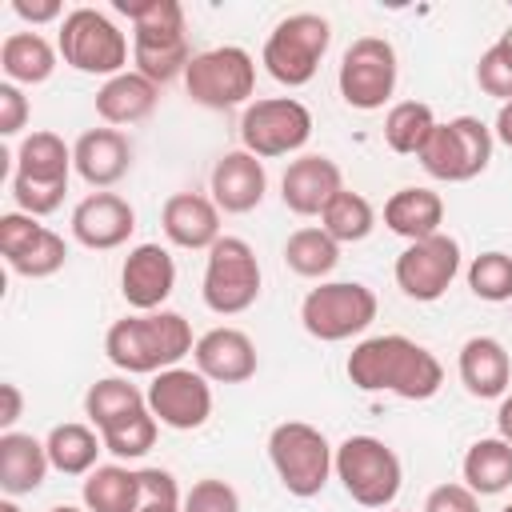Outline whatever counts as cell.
Returning a JSON list of instances; mask_svg holds the SVG:
<instances>
[{
    "instance_id": "9a60e30c",
    "label": "cell",
    "mask_w": 512,
    "mask_h": 512,
    "mask_svg": "<svg viewBox=\"0 0 512 512\" xmlns=\"http://www.w3.org/2000/svg\"><path fill=\"white\" fill-rule=\"evenodd\" d=\"M456 272H460V244H456V236H448V232H436V236H428V240L408 244V248L396 256V268H392L396 288H400L408 300H416V304L440 300V296L452 288Z\"/></svg>"
},
{
    "instance_id": "7dc6e473",
    "label": "cell",
    "mask_w": 512,
    "mask_h": 512,
    "mask_svg": "<svg viewBox=\"0 0 512 512\" xmlns=\"http://www.w3.org/2000/svg\"><path fill=\"white\" fill-rule=\"evenodd\" d=\"M496 436L512 444V392H508V396L500 400V408H496Z\"/></svg>"
},
{
    "instance_id": "4fadbf2b",
    "label": "cell",
    "mask_w": 512,
    "mask_h": 512,
    "mask_svg": "<svg viewBox=\"0 0 512 512\" xmlns=\"http://www.w3.org/2000/svg\"><path fill=\"white\" fill-rule=\"evenodd\" d=\"M396 76H400V60L396 48L384 36H356L336 68V88L344 96L348 108L356 112H376L392 100L396 92Z\"/></svg>"
},
{
    "instance_id": "5b68a950",
    "label": "cell",
    "mask_w": 512,
    "mask_h": 512,
    "mask_svg": "<svg viewBox=\"0 0 512 512\" xmlns=\"http://www.w3.org/2000/svg\"><path fill=\"white\" fill-rule=\"evenodd\" d=\"M268 460L276 480L284 484L288 496L312 500L324 492V484L336 472V448L328 436L304 420H284L268 432Z\"/></svg>"
},
{
    "instance_id": "5bb4252c",
    "label": "cell",
    "mask_w": 512,
    "mask_h": 512,
    "mask_svg": "<svg viewBox=\"0 0 512 512\" xmlns=\"http://www.w3.org/2000/svg\"><path fill=\"white\" fill-rule=\"evenodd\" d=\"M308 140H312V112L296 96L252 100L240 112V148L260 156V160L292 156Z\"/></svg>"
},
{
    "instance_id": "681fc988",
    "label": "cell",
    "mask_w": 512,
    "mask_h": 512,
    "mask_svg": "<svg viewBox=\"0 0 512 512\" xmlns=\"http://www.w3.org/2000/svg\"><path fill=\"white\" fill-rule=\"evenodd\" d=\"M0 512H20V504H16L12 496H4V500H0Z\"/></svg>"
},
{
    "instance_id": "277c9868",
    "label": "cell",
    "mask_w": 512,
    "mask_h": 512,
    "mask_svg": "<svg viewBox=\"0 0 512 512\" xmlns=\"http://www.w3.org/2000/svg\"><path fill=\"white\" fill-rule=\"evenodd\" d=\"M72 148L40 128V132H28L16 148V168H12V200H16V212H28V216H52L60 204H64V192H68V180H72Z\"/></svg>"
},
{
    "instance_id": "74e56055",
    "label": "cell",
    "mask_w": 512,
    "mask_h": 512,
    "mask_svg": "<svg viewBox=\"0 0 512 512\" xmlns=\"http://www.w3.org/2000/svg\"><path fill=\"white\" fill-rule=\"evenodd\" d=\"M468 288L476 300H488V304H504L512 300V256L508 252H480L472 264H468Z\"/></svg>"
},
{
    "instance_id": "6da1fadb",
    "label": "cell",
    "mask_w": 512,
    "mask_h": 512,
    "mask_svg": "<svg viewBox=\"0 0 512 512\" xmlns=\"http://www.w3.org/2000/svg\"><path fill=\"white\" fill-rule=\"evenodd\" d=\"M344 372L352 380V388L360 392H392L400 400H432L444 384V368L440 360L400 336V332H384V336H368L360 340L348 360H344Z\"/></svg>"
},
{
    "instance_id": "ee69618b",
    "label": "cell",
    "mask_w": 512,
    "mask_h": 512,
    "mask_svg": "<svg viewBox=\"0 0 512 512\" xmlns=\"http://www.w3.org/2000/svg\"><path fill=\"white\" fill-rule=\"evenodd\" d=\"M12 12L24 20V24H52V20H64L68 12L60 8V0H12Z\"/></svg>"
},
{
    "instance_id": "52a82bcc",
    "label": "cell",
    "mask_w": 512,
    "mask_h": 512,
    "mask_svg": "<svg viewBox=\"0 0 512 512\" xmlns=\"http://www.w3.org/2000/svg\"><path fill=\"white\" fill-rule=\"evenodd\" d=\"M376 292L360 280H320L304 300H300V324L312 340L340 344L376 320Z\"/></svg>"
},
{
    "instance_id": "f6af8a7d",
    "label": "cell",
    "mask_w": 512,
    "mask_h": 512,
    "mask_svg": "<svg viewBox=\"0 0 512 512\" xmlns=\"http://www.w3.org/2000/svg\"><path fill=\"white\" fill-rule=\"evenodd\" d=\"M0 400H4V404H0V428L12 432V424H16L20 412H24V396H20V388H16L12 380H4V384H0Z\"/></svg>"
},
{
    "instance_id": "7bdbcfd3",
    "label": "cell",
    "mask_w": 512,
    "mask_h": 512,
    "mask_svg": "<svg viewBox=\"0 0 512 512\" xmlns=\"http://www.w3.org/2000/svg\"><path fill=\"white\" fill-rule=\"evenodd\" d=\"M140 488H144V500H184L168 468H140Z\"/></svg>"
},
{
    "instance_id": "60d3db41",
    "label": "cell",
    "mask_w": 512,
    "mask_h": 512,
    "mask_svg": "<svg viewBox=\"0 0 512 512\" xmlns=\"http://www.w3.org/2000/svg\"><path fill=\"white\" fill-rule=\"evenodd\" d=\"M424 512H480V496L468 484H436L424 496Z\"/></svg>"
},
{
    "instance_id": "83f0119b",
    "label": "cell",
    "mask_w": 512,
    "mask_h": 512,
    "mask_svg": "<svg viewBox=\"0 0 512 512\" xmlns=\"http://www.w3.org/2000/svg\"><path fill=\"white\" fill-rule=\"evenodd\" d=\"M440 224H444V200L432 188L408 184V188H396L388 196V204H384V228L396 232V236H404L408 244L444 232Z\"/></svg>"
},
{
    "instance_id": "816d5d0a",
    "label": "cell",
    "mask_w": 512,
    "mask_h": 512,
    "mask_svg": "<svg viewBox=\"0 0 512 512\" xmlns=\"http://www.w3.org/2000/svg\"><path fill=\"white\" fill-rule=\"evenodd\" d=\"M48 512H88V508H76V504H56V508H48Z\"/></svg>"
},
{
    "instance_id": "cb8c5ba5",
    "label": "cell",
    "mask_w": 512,
    "mask_h": 512,
    "mask_svg": "<svg viewBox=\"0 0 512 512\" xmlns=\"http://www.w3.org/2000/svg\"><path fill=\"white\" fill-rule=\"evenodd\" d=\"M160 228L168 244L188 248V252H208L220 240V208L212 196L200 192H172L160 208Z\"/></svg>"
},
{
    "instance_id": "ab89813d",
    "label": "cell",
    "mask_w": 512,
    "mask_h": 512,
    "mask_svg": "<svg viewBox=\"0 0 512 512\" xmlns=\"http://www.w3.org/2000/svg\"><path fill=\"white\" fill-rule=\"evenodd\" d=\"M184 512H240V492L220 476H204L184 492Z\"/></svg>"
},
{
    "instance_id": "4316f807",
    "label": "cell",
    "mask_w": 512,
    "mask_h": 512,
    "mask_svg": "<svg viewBox=\"0 0 512 512\" xmlns=\"http://www.w3.org/2000/svg\"><path fill=\"white\" fill-rule=\"evenodd\" d=\"M156 104H160V84H152L136 68L132 72L124 68L120 76L96 88V116L104 124H140L156 112Z\"/></svg>"
},
{
    "instance_id": "484cf974",
    "label": "cell",
    "mask_w": 512,
    "mask_h": 512,
    "mask_svg": "<svg viewBox=\"0 0 512 512\" xmlns=\"http://www.w3.org/2000/svg\"><path fill=\"white\" fill-rule=\"evenodd\" d=\"M52 460L44 440H36L32 432H0V492L4 496H28L44 484Z\"/></svg>"
},
{
    "instance_id": "e0dca14e",
    "label": "cell",
    "mask_w": 512,
    "mask_h": 512,
    "mask_svg": "<svg viewBox=\"0 0 512 512\" xmlns=\"http://www.w3.org/2000/svg\"><path fill=\"white\" fill-rule=\"evenodd\" d=\"M148 412L172 428V432H196L212 416V380H204L196 368H164L152 376L148 392Z\"/></svg>"
},
{
    "instance_id": "8d00e7d4",
    "label": "cell",
    "mask_w": 512,
    "mask_h": 512,
    "mask_svg": "<svg viewBox=\"0 0 512 512\" xmlns=\"http://www.w3.org/2000/svg\"><path fill=\"white\" fill-rule=\"evenodd\" d=\"M156 432H160V420H156V416L148 412V404H144L140 412H132V416L116 420L112 428H104L100 440H104V452H112L116 460H140V456L152 452Z\"/></svg>"
},
{
    "instance_id": "ac0fdd59",
    "label": "cell",
    "mask_w": 512,
    "mask_h": 512,
    "mask_svg": "<svg viewBox=\"0 0 512 512\" xmlns=\"http://www.w3.org/2000/svg\"><path fill=\"white\" fill-rule=\"evenodd\" d=\"M176 288V260L164 244H136L120 264V296L132 312H160Z\"/></svg>"
},
{
    "instance_id": "ba28073f",
    "label": "cell",
    "mask_w": 512,
    "mask_h": 512,
    "mask_svg": "<svg viewBox=\"0 0 512 512\" xmlns=\"http://www.w3.org/2000/svg\"><path fill=\"white\" fill-rule=\"evenodd\" d=\"M336 480L360 508H388L400 496L404 464L380 436H348L336 444Z\"/></svg>"
},
{
    "instance_id": "7a4b0ae2",
    "label": "cell",
    "mask_w": 512,
    "mask_h": 512,
    "mask_svg": "<svg viewBox=\"0 0 512 512\" xmlns=\"http://www.w3.org/2000/svg\"><path fill=\"white\" fill-rule=\"evenodd\" d=\"M192 324L180 312H132L104 332V356L124 376H156L192 356Z\"/></svg>"
},
{
    "instance_id": "30bf717a",
    "label": "cell",
    "mask_w": 512,
    "mask_h": 512,
    "mask_svg": "<svg viewBox=\"0 0 512 512\" xmlns=\"http://www.w3.org/2000/svg\"><path fill=\"white\" fill-rule=\"evenodd\" d=\"M56 52L64 56L68 68L84 72V76H120L128 64V36L112 24V16H104L100 8H72L60 20V36H56Z\"/></svg>"
},
{
    "instance_id": "f546056e",
    "label": "cell",
    "mask_w": 512,
    "mask_h": 512,
    "mask_svg": "<svg viewBox=\"0 0 512 512\" xmlns=\"http://www.w3.org/2000/svg\"><path fill=\"white\" fill-rule=\"evenodd\" d=\"M460 484H468L476 496H500L512 488V444L500 436L476 440L460 460Z\"/></svg>"
},
{
    "instance_id": "e575fe53",
    "label": "cell",
    "mask_w": 512,
    "mask_h": 512,
    "mask_svg": "<svg viewBox=\"0 0 512 512\" xmlns=\"http://www.w3.org/2000/svg\"><path fill=\"white\" fill-rule=\"evenodd\" d=\"M436 124L440 120H436V112L424 100H400L384 116V144L396 156H420V148L428 144V136H432Z\"/></svg>"
},
{
    "instance_id": "7c38bea8",
    "label": "cell",
    "mask_w": 512,
    "mask_h": 512,
    "mask_svg": "<svg viewBox=\"0 0 512 512\" xmlns=\"http://www.w3.org/2000/svg\"><path fill=\"white\" fill-rule=\"evenodd\" d=\"M200 296H204L208 312H216V316H240L260 300V260L248 240L220 236L208 248Z\"/></svg>"
},
{
    "instance_id": "f35d334b",
    "label": "cell",
    "mask_w": 512,
    "mask_h": 512,
    "mask_svg": "<svg viewBox=\"0 0 512 512\" xmlns=\"http://www.w3.org/2000/svg\"><path fill=\"white\" fill-rule=\"evenodd\" d=\"M476 84H480L484 96H492L500 104L512 100V52L500 40L480 52V60H476Z\"/></svg>"
},
{
    "instance_id": "d4e9b609",
    "label": "cell",
    "mask_w": 512,
    "mask_h": 512,
    "mask_svg": "<svg viewBox=\"0 0 512 512\" xmlns=\"http://www.w3.org/2000/svg\"><path fill=\"white\" fill-rule=\"evenodd\" d=\"M456 372L468 396L476 400H504L512 384V356L496 336H468L456 356Z\"/></svg>"
},
{
    "instance_id": "2e32d148",
    "label": "cell",
    "mask_w": 512,
    "mask_h": 512,
    "mask_svg": "<svg viewBox=\"0 0 512 512\" xmlns=\"http://www.w3.org/2000/svg\"><path fill=\"white\" fill-rule=\"evenodd\" d=\"M0 256L4 264L24 280L56 276L68 260V244L60 232L44 228L28 212H4L0 216Z\"/></svg>"
},
{
    "instance_id": "f907efd6",
    "label": "cell",
    "mask_w": 512,
    "mask_h": 512,
    "mask_svg": "<svg viewBox=\"0 0 512 512\" xmlns=\"http://www.w3.org/2000/svg\"><path fill=\"white\" fill-rule=\"evenodd\" d=\"M500 44H504V48H508V52H512V24H508V28H504V32H500Z\"/></svg>"
},
{
    "instance_id": "bcb514c9",
    "label": "cell",
    "mask_w": 512,
    "mask_h": 512,
    "mask_svg": "<svg viewBox=\"0 0 512 512\" xmlns=\"http://www.w3.org/2000/svg\"><path fill=\"white\" fill-rule=\"evenodd\" d=\"M492 136H496L504 148H512V100H508V104H500L496 124H492Z\"/></svg>"
},
{
    "instance_id": "d590c367",
    "label": "cell",
    "mask_w": 512,
    "mask_h": 512,
    "mask_svg": "<svg viewBox=\"0 0 512 512\" xmlns=\"http://www.w3.org/2000/svg\"><path fill=\"white\" fill-rule=\"evenodd\" d=\"M284 264L304 280H324L340 264V244L324 228H296L284 240Z\"/></svg>"
},
{
    "instance_id": "4dcf8cb0",
    "label": "cell",
    "mask_w": 512,
    "mask_h": 512,
    "mask_svg": "<svg viewBox=\"0 0 512 512\" xmlns=\"http://www.w3.org/2000/svg\"><path fill=\"white\" fill-rule=\"evenodd\" d=\"M44 448H48V460L56 472L64 476H88L104 452V440L92 424H80V420H68V424H56L48 436H44Z\"/></svg>"
},
{
    "instance_id": "8fae6325",
    "label": "cell",
    "mask_w": 512,
    "mask_h": 512,
    "mask_svg": "<svg viewBox=\"0 0 512 512\" xmlns=\"http://www.w3.org/2000/svg\"><path fill=\"white\" fill-rule=\"evenodd\" d=\"M184 88L192 96V104L224 112V108H248V96L256 92V60L248 48L240 44H220L208 52H196L188 72H184Z\"/></svg>"
},
{
    "instance_id": "44dd1931",
    "label": "cell",
    "mask_w": 512,
    "mask_h": 512,
    "mask_svg": "<svg viewBox=\"0 0 512 512\" xmlns=\"http://www.w3.org/2000/svg\"><path fill=\"white\" fill-rule=\"evenodd\" d=\"M192 364L204 380L212 384H244L256 376V344L248 332L240 328H208L204 336H196L192 348Z\"/></svg>"
},
{
    "instance_id": "3957f363",
    "label": "cell",
    "mask_w": 512,
    "mask_h": 512,
    "mask_svg": "<svg viewBox=\"0 0 512 512\" xmlns=\"http://www.w3.org/2000/svg\"><path fill=\"white\" fill-rule=\"evenodd\" d=\"M116 12L132 20V64L152 84H168L188 72L192 48L184 36V8L176 0H116Z\"/></svg>"
},
{
    "instance_id": "f1b7e54d",
    "label": "cell",
    "mask_w": 512,
    "mask_h": 512,
    "mask_svg": "<svg viewBox=\"0 0 512 512\" xmlns=\"http://www.w3.org/2000/svg\"><path fill=\"white\" fill-rule=\"evenodd\" d=\"M80 500L88 512H140V472L124 464H96L80 484Z\"/></svg>"
},
{
    "instance_id": "8992f818",
    "label": "cell",
    "mask_w": 512,
    "mask_h": 512,
    "mask_svg": "<svg viewBox=\"0 0 512 512\" xmlns=\"http://www.w3.org/2000/svg\"><path fill=\"white\" fill-rule=\"evenodd\" d=\"M328 44H332V24L320 12H292V16H284L268 32L264 52H260V64L268 68V76L276 84L304 88L316 76Z\"/></svg>"
},
{
    "instance_id": "1f68e13d",
    "label": "cell",
    "mask_w": 512,
    "mask_h": 512,
    "mask_svg": "<svg viewBox=\"0 0 512 512\" xmlns=\"http://www.w3.org/2000/svg\"><path fill=\"white\" fill-rule=\"evenodd\" d=\"M56 48L40 32H12L0 44V68L8 84H44L56 72Z\"/></svg>"
},
{
    "instance_id": "d6986e66",
    "label": "cell",
    "mask_w": 512,
    "mask_h": 512,
    "mask_svg": "<svg viewBox=\"0 0 512 512\" xmlns=\"http://www.w3.org/2000/svg\"><path fill=\"white\" fill-rule=\"evenodd\" d=\"M72 240L92 252H112L136 232V208L116 192H88L72 208Z\"/></svg>"
},
{
    "instance_id": "9c48e42d",
    "label": "cell",
    "mask_w": 512,
    "mask_h": 512,
    "mask_svg": "<svg viewBox=\"0 0 512 512\" xmlns=\"http://www.w3.org/2000/svg\"><path fill=\"white\" fill-rule=\"evenodd\" d=\"M492 144H496V136L480 116H452V120H440L432 128V136L416 160L432 180L464 184L488 168Z\"/></svg>"
},
{
    "instance_id": "f5cc1de1",
    "label": "cell",
    "mask_w": 512,
    "mask_h": 512,
    "mask_svg": "<svg viewBox=\"0 0 512 512\" xmlns=\"http://www.w3.org/2000/svg\"><path fill=\"white\" fill-rule=\"evenodd\" d=\"M500 512H512V504H504V508H500Z\"/></svg>"
},
{
    "instance_id": "d6a6232c",
    "label": "cell",
    "mask_w": 512,
    "mask_h": 512,
    "mask_svg": "<svg viewBox=\"0 0 512 512\" xmlns=\"http://www.w3.org/2000/svg\"><path fill=\"white\" fill-rule=\"evenodd\" d=\"M144 404H148L144 392H140L128 376H104V380L88 384V392H84V416H88V424H92L96 432H104V428H112L116 420L140 412Z\"/></svg>"
},
{
    "instance_id": "b9f144b4",
    "label": "cell",
    "mask_w": 512,
    "mask_h": 512,
    "mask_svg": "<svg viewBox=\"0 0 512 512\" xmlns=\"http://www.w3.org/2000/svg\"><path fill=\"white\" fill-rule=\"evenodd\" d=\"M32 108H28V96L20 92V84H0V136H16L24 124H28Z\"/></svg>"
},
{
    "instance_id": "7402d4cb",
    "label": "cell",
    "mask_w": 512,
    "mask_h": 512,
    "mask_svg": "<svg viewBox=\"0 0 512 512\" xmlns=\"http://www.w3.org/2000/svg\"><path fill=\"white\" fill-rule=\"evenodd\" d=\"M72 168L88 188L108 192L132 168V140L120 128H88L72 144Z\"/></svg>"
},
{
    "instance_id": "603a6c76",
    "label": "cell",
    "mask_w": 512,
    "mask_h": 512,
    "mask_svg": "<svg viewBox=\"0 0 512 512\" xmlns=\"http://www.w3.org/2000/svg\"><path fill=\"white\" fill-rule=\"evenodd\" d=\"M208 192L216 200L220 212H232V216H244L252 208H260L264 192H268V172H264V160L236 148V152H224L216 164H212V176H208Z\"/></svg>"
},
{
    "instance_id": "ffe728a7",
    "label": "cell",
    "mask_w": 512,
    "mask_h": 512,
    "mask_svg": "<svg viewBox=\"0 0 512 512\" xmlns=\"http://www.w3.org/2000/svg\"><path fill=\"white\" fill-rule=\"evenodd\" d=\"M340 188H344L340 164L324 152H304V156L288 160V168L280 176V200L296 216H320Z\"/></svg>"
},
{
    "instance_id": "c3c4849f",
    "label": "cell",
    "mask_w": 512,
    "mask_h": 512,
    "mask_svg": "<svg viewBox=\"0 0 512 512\" xmlns=\"http://www.w3.org/2000/svg\"><path fill=\"white\" fill-rule=\"evenodd\" d=\"M140 512H184V500H144Z\"/></svg>"
},
{
    "instance_id": "836d02e7",
    "label": "cell",
    "mask_w": 512,
    "mask_h": 512,
    "mask_svg": "<svg viewBox=\"0 0 512 512\" xmlns=\"http://www.w3.org/2000/svg\"><path fill=\"white\" fill-rule=\"evenodd\" d=\"M320 228H324L336 244H360V240H368L372 228H376V208H372L368 196H360V192H352V188H340V192L328 200V208L320 212Z\"/></svg>"
}]
</instances>
